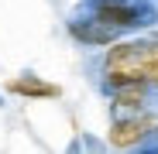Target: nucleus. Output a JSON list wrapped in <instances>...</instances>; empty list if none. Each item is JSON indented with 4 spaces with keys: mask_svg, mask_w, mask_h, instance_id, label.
Instances as JSON below:
<instances>
[{
    "mask_svg": "<svg viewBox=\"0 0 158 154\" xmlns=\"http://www.w3.org/2000/svg\"><path fill=\"white\" fill-rule=\"evenodd\" d=\"M86 10H89L93 21L114 28L117 34L148 28V24L158 17L155 4H148V0H86Z\"/></svg>",
    "mask_w": 158,
    "mask_h": 154,
    "instance_id": "nucleus-1",
    "label": "nucleus"
},
{
    "mask_svg": "<svg viewBox=\"0 0 158 154\" xmlns=\"http://www.w3.org/2000/svg\"><path fill=\"white\" fill-rule=\"evenodd\" d=\"M158 130V116L141 110V113H127V116H114L110 123V144L127 151V147H141L148 137H155Z\"/></svg>",
    "mask_w": 158,
    "mask_h": 154,
    "instance_id": "nucleus-2",
    "label": "nucleus"
},
{
    "mask_svg": "<svg viewBox=\"0 0 158 154\" xmlns=\"http://www.w3.org/2000/svg\"><path fill=\"white\" fill-rule=\"evenodd\" d=\"M110 93V110L114 116H127V113H141L148 110V99H151V86L148 82H124L107 89Z\"/></svg>",
    "mask_w": 158,
    "mask_h": 154,
    "instance_id": "nucleus-3",
    "label": "nucleus"
},
{
    "mask_svg": "<svg viewBox=\"0 0 158 154\" xmlns=\"http://www.w3.org/2000/svg\"><path fill=\"white\" fill-rule=\"evenodd\" d=\"M69 34H72L76 41H83V45H93V48L117 41V31H114V28H107V24H100V21H93V17L69 21Z\"/></svg>",
    "mask_w": 158,
    "mask_h": 154,
    "instance_id": "nucleus-4",
    "label": "nucleus"
},
{
    "mask_svg": "<svg viewBox=\"0 0 158 154\" xmlns=\"http://www.w3.org/2000/svg\"><path fill=\"white\" fill-rule=\"evenodd\" d=\"M7 93L24 96V99H59L62 96V89L55 82H45V79H38V75H17V79H10Z\"/></svg>",
    "mask_w": 158,
    "mask_h": 154,
    "instance_id": "nucleus-5",
    "label": "nucleus"
},
{
    "mask_svg": "<svg viewBox=\"0 0 158 154\" xmlns=\"http://www.w3.org/2000/svg\"><path fill=\"white\" fill-rule=\"evenodd\" d=\"M141 51H138V69H141V82H148L151 89H158V38H138Z\"/></svg>",
    "mask_w": 158,
    "mask_h": 154,
    "instance_id": "nucleus-6",
    "label": "nucleus"
},
{
    "mask_svg": "<svg viewBox=\"0 0 158 154\" xmlns=\"http://www.w3.org/2000/svg\"><path fill=\"white\" fill-rule=\"evenodd\" d=\"M155 140H158V130H155Z\"/></svg>",
    "mask_w": 158,
    "mask_h": 154,
    "instance_id": "nucleus-7",
    "label": "nucleus"
}]
</instances>
